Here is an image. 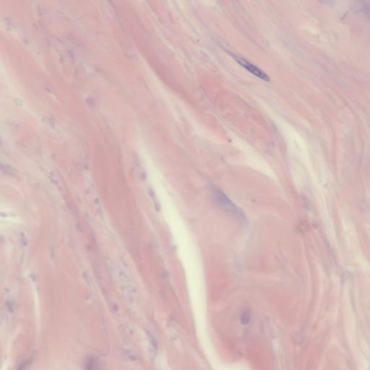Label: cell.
I'll return each mask as SVG.
<instances>
[{"label": "cell", "mask_w": 370, "mask_h": 370, "mask_svg": "<svg viewBox=\"0 0 370 370\" xmlns=\"http://www.w3.org/2000/svg\"><path fill=\"white\" fill-rule=\"evenodd\" d=\"M231 57H233V60L237 62L241 66L243 67L245 69H246L247 71L250 72V73L253 74L254 76L258 77V78L261 79L264 81L269 82L270 77L267 75L265 72L261 70L260 68L256 67L255 65L252 64L251 62L247 61L245 59L242 58V57H239V56L235 55V54H231Z\"/></svg>", "instance_id": "obj_1"}, {"label": "cell", "mask_w": 370, "mask_h": 370, "mask_svg": "<svg viewBox=\"0 0 370 370\" xmlns=\"http://www.w3.org/2000/svg\"><path fill=\"white\" fill-rule=\"evenodd\" d=\"M250 318H251V316H250V314L248 312H244L242 316V324H248L250 322Z\"/></svg>", "instance_id": "obj_2"}]
</instances>
